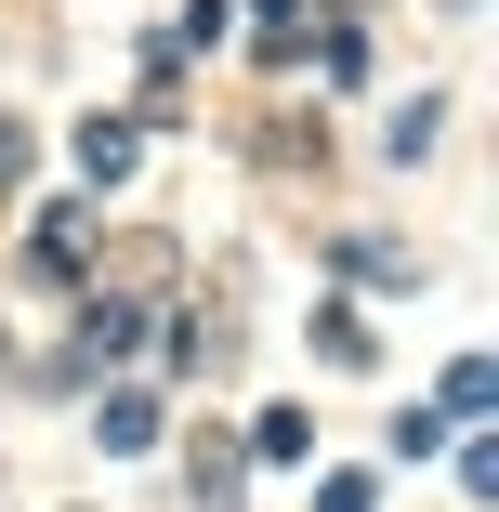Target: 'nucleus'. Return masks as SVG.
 <instances>
[{
  "instance_id": "nucleus-1",
  "label": "nucleus",
  "mask_w": 499,
  "mask_h": 512,
  "mask_svg": "<svg viewBox=\"0 0 499 512\" xmlns=\"http://www.w3.org/2000/svg\"><path fill=\"white\" fill-rule=\"evenodd\" d=\"M66 158H79V184H132V119H79Z\"/></svg>"
},
{
  "instance_id": "nucleus-2",
  "label": "nucleus",
  "mask_w": 499,
  "mask_h": 512,
  "mask_svg": "<svg viewBox=\"0 0 499 512\" xmlns=\"http://www.w3.org/2000/svg\"><path fill=\"white\" fill-rule=\"evenodd\" d=\"M40 276H79L92 263V211H40V250H27Z\"/></svg>"
},
{
  "instance_id": "nucleus-3",
  "label": "nucleus",
  "mask_w": 499,
  "mask_h": 512,
  "mask_svg": "<svg viewBox=\"0 0 499 512\" xmlns=\"http://www.w3.org/2000/svg\"><path fill=\"white\" fill-rule=\"evenodd\" d=\"M184 486H197V512H237V447H224V434H197Z\"/></svg>"
},
{
  "instance_id": "nucleus-4",
  "label": "nucleus",
  "mask_w": 499,
  "mask_h": 512,
  "mask_svg": "<svg viewBox=\"0 0 499 512\" xmlns=\"http://www.w3.org/2000/svg\"><path fill=\"white\" fill-rule=\"evenodd\" d=\"M145 342V302H92V316H79V355H132Z\"/></svg>"
},
{
  "instance_id": "nucleus-5",
  "label": "nucleus",
  "mask_w": 499,
  "mask_h": 512,
  "mask_svg": "<svg viewBox=\"0 0 499 512\" xmlns=\"http://www.w3.org/2000/svg\"><path fill=\"white\" fill-rule=\"evenodd\" d=\"M316 355H329V368H368V316H355V302H329V316H316Z\"/></svg>"
},
{
  "instance_id": "nucleus-6",
  "label": "nucleus",
  "mask_w": 499,
  "mask_h": 512,
  "mask_svg": "<svg viewBox=\"0 0 499 512\" xmlns=\"http://www.w3.org/2000/svg\"><path fill=\"white\" fill-rule=\"evenodd\" d=\"M250 447H263V460H303V447H316V421H303V407H263Z\"/></svg>"
},
{
  "instance_id": "nucleus-7",
  "label": "nucleus",
  "mask_w": 499,
  "mask_h": 512,
  "mask_svg": "<svg viewBox=\"0 0 499 512\" xmlns=\"http://www.w3.org/2000/svg\"><path fill=\"white\" fill-rule=\"evenodd\" d=\"M106 447H158V394H106Z\"/></svg>"
},
{
  "instance_id": "nucleus-8",
  "label": "nucleus",
  "mask_w": 499,
  "mask_h": 512,
  "mask_svg": "<svg viewBox=\"0 0 499 512\" xmlns=\"http://www.w3.org/2000/svg\"><path fill=\"white\" fill-rule=\"evenodd\" d=\"M14 171H27V132H14V119H0V184H14Z\"/></svg>"
}]
</instances>
